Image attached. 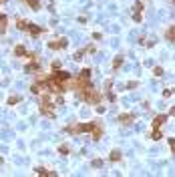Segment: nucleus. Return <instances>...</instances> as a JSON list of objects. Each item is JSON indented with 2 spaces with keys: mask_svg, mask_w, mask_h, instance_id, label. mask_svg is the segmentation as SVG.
<instances>
[{
  "mask_svg": "<svg viewBox=\"0 0 175 177\" xmlns=\"http://www.w3.org/2000/svg\"><path fill=\"white\" fill-rule=\"evenodd\" d=\"M79 95H81V99L83 101H87V103H97V105H99V103H101V93H99V91H95L93 87H89V88H85V91H83V93H79Z\"/></svg>",
  "mask_w": 175,
  "mask_h": 177,
  "instance_id": "obj_1",
  "label": "nucleus"
},
{
  "mask_svg": "<svg viewBox=\"0 0 175 177\" xmlns=\"http://www.w3.org/2000/svg\"><path fill=\"white\" fill-rule=\"evenodd\" d=\"M18 28H20V30H26V32H30V34H34V36H38V34L42 32V28H38L36 24H30V22H26V20H18Z\"/></svg>",
  "mask_w": 175,
  "mask_h": 177,
  "instance_id": "obj_2",
  "label": "nucleus"
},
{
  "mask_svg": "<svg viewBox=\"0 0 175 177\" xmlns=\"http://www.w3.org/2000/svg\"><path fill=\"white\" fill-rule=\"evenodd\" d=\"M67 44H68V42H67V38H56V40H53L50 44H48V46L53 48V50H59V48H65Z\"/></svg>",
  "mask_w": 175,
  "mask_h": 177,
  "instance_id": "obj_3",
  "label": "nucleus"
},
{
  "mask_svg": "<svg viewBox=\"0 0 175 177\" xmlns=\"http://www.w3.org/2000/svg\"><path fill=\"white\" fill-rule=\"evenodd\" d=\"M165 119H167L165 115H159V117H155V119H153V129H159V127H161L163 123H165Z\"/></svg>",
  "mask_w": 175,
  "mask_h": 177,
  "instance_id": "obj_4",
  "label": "nucleus"
},
{
  "mask_svg": "<svg viewBox=\"0 0 175 177\" xmlns=\"http://www.w3.org/2000/svg\"><path fill=\"white\" fill-rule=\"evenodd\" d=\"M133 119H135L133 115H121V117H119V121H121L123 125H131V123H133Z\"/></svg>",
  "mask_w": 175,
  "mask_h": 177,
  "instance_id": "obj_5",
  "label": "nucleus"
},
{
  "mask_svg": "<svg viewBox=\"0 0 175 177\" xmlns=\"http://www.w3.org/2000/svg\"><path fill=\"white\" fill-rule=\"evenodd\" d=\"M165 36H167V40L175 42V26H169V28H167V32H165Z\"/></svg>",
  "mask_w": 175,
  "mask_h": 177,
  "instance_id": "obj_6",
  "label": "nucleus"
},
{
  "mask_svg": "<svg viewBox=\"0 0 175 177\" xmlns=\"http://www.w3.org/2000/svg\"><path fill=\"white\" fill-rule=\"evenodd\" d=\"M4 30H6V16L0 14V32H4Z\"/></svg>",
  "mask_w": 175,
  "mask_h": 177,
  "instance_id": "obj_7",
  "label": "nucleus"
},
{
  "mask_svg": "<svg viewBox=\"0 0 175 177\" xmlns=\"http://www.w3.org/2000/svg\"><path fill=\"white\" fill-rule=\"evenodd\" d=\"M14 55H16V56H24V55H26L24 46H16V48H14Z\"/></svg>",
  "mask_w": 175,
  "mask_h": 177,
  "instance_id": "obj_8",
  "label": "nucleus"
},
{
  "mask_svg": "<svg viewBox=\"0 0 175 177\" xmlns=\"http://www.w3.org/2000/svg\"><path fill=\"white\" fill-rule=\"evenodd\" d=\"M28 2V6H32L34 10H38V8H41V2H38V0H26Z\"/></svg>",
  "mask_w": 175,
  "mask_h": 177,
  "instance_id": "obj_9",
  "label": "nucleus"
},
{
  "mask_svg": "<svg viewBox=\"0 0 175 177\" xmlns=\"http://www.w3.org/2000/svg\"><path fill=\"white\" fill-rule=\"evenodd\" d=\"M123 64V56H117V58H115V62H113V68H119Z\"/></svg>",
  "mask_w": 175,
  "mask_h": 177,
  "instance_id": "obj_10",
  "label": "nucleus"
},
{
  "mask_svg": "<svg viewBox=\"0 0 175 177\" xmlns=\"http://www.w3.org/2000/svg\"><path fill=\"white\" fill-rule=\"evenodd\" d=\"M111 159H113V161H121V153H119V151H113V153H111Z\"/></svg>",
  "mask_w": 175,
  "mask_h": 177,
  "instance_id": "obj_11",
  "label": "nucleus"
},
{
  "mask_svg": "<svg viewBox=\"0 0 175 177\" xmlns=\"http://www.w3.org/2000/svg\"><path fill=\"white\" fill-rule=\"evenodd\" d=\"M161 137H163V135H161V131H157V129L153 131V139H155V141H159Z\"/></svg>",
  "mask_w": 175,
  "mask_h": 177,
  "instance_id": "obj_12",
  "label": "nucleus"
},
{
  "mask_svg": "<svg viewBox=\"0 0 175 177\" xmlns=\"http://www.w3.org/2000/svg\"><path fill=\"white\" fill-rule=\"evenodd\" d=\"M36 173H38V175H53V173H48V171L42 169V167H38V169H36Z\"/></svg>",
  "mask_w": 175,
  "mask_h": 177,
  "instance_id": "obj_13",
  "label": "nucleus"
},
{
  "mask_svg": "<svg viewBox=\"0 0 175 177\" xmlns=\"http://www.w3.org/2000/svg\"><path fill=\"white\" fill-rule=\"evenodd\" d=\"M20 101V97H10V99H8V105H14V103H18Z\"/></svg>",
  "mask_w": 175,
  "mask_h": 177,
  "instance_id": "obj_14",
  "label": "nucleus"
},
{
  "mask_svg": "<svg viewBox=\"0 0 175 177\" xmlns=\"http://www.w3.org/2000/svg\"><path fill=\"white\" fill-rule=\"evenodd\" d=\"M59 151H61L62 155H67V153H68V147H67V145H61V149H59Z\"/></svg>",
  "mask_w": 175,
  "mask_h": 177,
  "instance_id": "obj_15",
  "label": "nucleus"
},
{
  "mask_svg": "<svg viewBox=\"0 0 175 177\" xmlns=\"http://www.w3.org/2000/svg\"><path fill=\"white\" fill-rule=\"evenodd\" d=\"M83 55H85V50H79V52L74 55V58H77V61H81V58H83Z\"/></svg>",
  "mask_w": 175,
  "mask_h": 177,
  "instance_id": "obj_16",
  "label": "nucleus"
},
{
  "mask_svg": "<svg viewBox=\"0 0 175 177\" xmlns=\"http://www.w3.org/2000/svg\"><path fill=\"white\" fill-rule=\"evenodd\" d=\"M153 73H155V75H157V76H161V75H163V68H159V67H157V68H155V70H153Z\"/></svg>",
  "mask_w": 175,
  "mask_h": 177,
  "instance_id": "obj_17",
  "label": "nucleus"
},
{
  "mask_svg": "<svg viewBox=\"0 0 175 177\" xmlns=\"http://www.w3.org/2000/svg\"><path fill=\"white\" fill-rule=\"evenodd\" d=\"M169 145H171V149L175 151V141H173V139H171V141H169Z\"/></svg>",
  "mask_w": 175,
  "mask_h": 177,
  "instance_id": "obj_18",
  "label": "nucleus"
},
{
  "mask_svg": "<svg viewBox=\"0 0 175 177\" xmlns=\"http://www.w3.org/2000/svg\"><path fill=\"white\" fill-rule=\"evenodd\" d=\"M169 115H175V107H173V109H171V111H169Z\"/></svg>",
  "mask_w": 175,
  "mask_h": 177,
  "instance_id": "obj_19",
  "label": "nucleus"
},
{
  "mask_svg": "<svg viewBox=\"0 0 175 177\" xmlns=\"http://www.w3.org/2000/svg\"><path fill=\"white\" fill-rule=\"evenodd\" d=\"M0 165H2V159H0Z\"/></svg>",
  "mask_w": 175,
  "mask_h": 177,
  "instance_id": "obj_20",
  "label": "nucleus"
},
{
  "mask_svg": "<svg viewBox=\"0 0 175 177\" xmlns=\"http://www.w3.org/2000/svg\"><path fill=\"white\" fill-rule=\"evenodd\" d=\"M0 2H4V0H0Z\"/></svg>",
  "mask_w": 175,
  "mask_h": 177,
  "instance_id": "obj_21",
  "label": "nucleus"
},
{
  "mask_svg": "<svg viewBox=\"0 0 175 177\" xmlns=\"http://www.w3.org/2000/svg\"><path fill=\"white\" fill-rule=\"evenodd\" d=\"M173 2H175V0H173Z\"/></svg>",
  "mask_w": 175,
  "mask_h": 177,
  "instance_id": "obj_22",
  "label": "nucleus"
}]
</instances>
